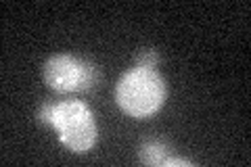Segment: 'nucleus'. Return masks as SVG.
<instances>
[{"instance_id": "obj_4", "label": "nucleus", "mask_w": 251, "mask_h": 167, "mask_svg": "<svg viewBox=\"0 0 251 167\" xmlns=\"http://www.w3.org/2000/svg\"><path fill=\"white\" fill-rule=\"evenodd\" d=\"M166 157H168V146L163 142L151 140L140 146V161L147 165H161Z\"/></svg>"}, {"instance_id": "obj_6", "label": "nucleus", "mask_w": 251, "mask_h": 167, "mask_svg": "<svg viewBox=\"0 0 251 167\" xmlns=\"http://www.w3.org/2000/svg\"><path fill=\"white\" fill-rule=\"evenodd\" d=\"M52 109H54V102H44L38 111V119H40L42 123H50L52 121Z\"/></svg>"}, {"instance_id": "obj_3", "label": "nucleus", "mask_w": 251, "mask_h": 167, "mask_svg": "<svg viewBox=\"0 0 251 167\" xmlns=\"http://www.w3.org/2000/svg\"><path fill=\"white\" fill-rule=\"evenodd\" d=\"M99 67L72 54H54L44 63V82L57 92L90 90L99 84Z\"/></svg>"}, {"instance_id": "obj_7", "label": "nucleus", "mask_w": 251, "mask_h": 167, "mask_svg": "<svg viewBox=\"0 0 251 167\" xmlns=\"http://www.w3.org/2000/svg\"><path fill=\"white\" fill-rule=\"evenodd\" d=\"M161 165H166V167H193V161H188V159H180V157H166L163 159V163Z\"/></svg>"}, {"instance_id": "obj_2", "label": "nucleus", "mask_w": 251, "mask_h": 167, "mask_svg": "<svg viewBox=\"0 0 251 167\" xmlns=\"http://www.w3.org/2000/svg\"><path fill=\"white\" fill-rule=\"evenodd\" d=\"M50 125H54L61 142L74 153H86L97 142V121L88 105L82 100L57 102Z\"/></svg>"}, {"instance_id": "obj_1", "label": "nucleus", "mask_w": 251, "mask_h": 167, "mask_svg": "<svg viewBox=\"0 0 251 167\" xmlns=\"http://www.w3.org/2000/svg\"><path fill=\"white\" fill-rule=\"evenodd\" d=\"M115 100L130 117L145 119L161 109L166 100V82L155 69L134 67L120 77Z\"/></svg>"}, {"instance_id": "obj_5", "label": "nucleus", "mask_w": 251, "mask_h": 167, "mask_svg": "<svg viewBox=\"0 0 251 167\" xmlns=\"http://www.w3.org/2000/svg\"><path fill=\"white\" fill-rule=\"evenodd\" d=\"M157 61H159V54H157L155 50H151V48H145V50L138 52L136 65H134V67H140V69H155Z\"/></svg>"}]
</instances>
